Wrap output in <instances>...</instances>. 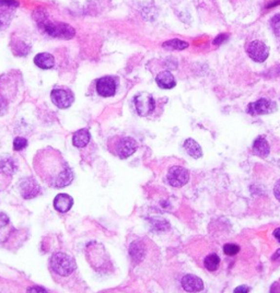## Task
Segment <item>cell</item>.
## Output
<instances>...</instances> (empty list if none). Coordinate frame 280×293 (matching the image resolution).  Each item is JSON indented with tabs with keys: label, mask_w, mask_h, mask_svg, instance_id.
<instances>
[{
	"label": "cell",
	"mask_w": 280,
	"mask_h": 293,
	"mask_svg": "<svg viewBox=\"0 0 280 293\" xmlns=\"http://www.w3.org/2000/svg\"><path fill=\"white\" fill-rule=\"evenodd\" d=\"M35 173L45 185L52 188L68 186L74 181V172L60 151L52 147L39 150L33 157Z\"/></svg>",
	"instance_id": "6da1fadb"
},
{
	"label": "cell",
	"mask_w": 280,
	"mask_h": 293,
	"mask_svg": "<svg viewBox=\"0 0 280 293\" xmlns=\"http://www.w3.org/2000/svg\"><path fill=\"white\" fill-rule=\"evenodd\" d=\"M49 269H51L53 277L57 276V281L60 279L70 278L72 274H75L77 270V264L74 257L62 253V252H57L54 254L49 261Z\"/></svg>",
	"instance_id": "7a4b0ae2"
},
{
	"label": "cell",
	"mask_w": 280,
	"mask_h": 293,
	"mask_svg": "<svg viewBox=\"0 0 280 293\" xmlns=\"http://www.w3.org/2000/svg\"><path fill=\"white\" fill-rule=\"evenodd\" d=\"M138 148V143L132 137L121 136V135H117V136L112 137L108 140L107 149L113 156H119L120 159L124 160L127 159L128 156L134 155L136 152Z\"/></svg>",
	"instance_id": "3957f363"
},
{
	"label": "cell",
	"mask_w": 280,
	"mask_h": 293,
	"mask_svg": "<svg viewBox=\"0 0 280 293\" xmlns=\"http://www.w3.org/2000/svg\"><path fill=\"white\" fill-rule=\"evenodd\" d=\"M18 87L13 80L4 77V80H0V116H3L9 110L11 103L18 96Z\"/></svg>",
	"instance_id": "277c9868"
},
{
	"label": "cell",
	"mask_w": 280,
	"mask_h": 293,
	"mask_svg": "<svg viewBox=\"0 0 280 293\" xmlns=\"http://www.w3.org/2000/svg\"><path fill=\"white\" fill-rule=\"evenodd\" d=\"M39 24L40 25L46 34L49 37L55 39H70L75 37L76 31L75 29L70 26L69 24L62 23V22H57V23H53V22L47 21V19L42 20L39 19Z\"/></svg>",
	"instance_id": "5b68a950"
},
{
	"label": "cell",
	"mask_w": 280,
	"mask_h": 293,
	"mask_svg": "<svg viewBox=\"0 0 280 293\" xmlns=\"http://www.w3.org/2000/svg\"><path fill=\"white\" fill-rule=\"evenodd\" d=\"M17 169L18 164L15 157L8 155L0 156V188L4 189L8 187Z\"/></svg>",
	"instance_id": "8992f818"
},
{
	"label": "cell",
	"mask_w": 280,
	"mask_h": 293,
	"mask_svg": "<svg viewBox=\"0 0 280 293\" xmlns=\"http://www.w3.org/2000/svg\"><path fill=\"white\" fill-rule=\"evenodd\" d=\"M135 107L139 116H149L151 115L156 109V101L150 93L140 92L135 97Z\"/></svg>",
	"instance_id": "52a82bcc"
},
{
	"label": "cell",
	"mask_w": 280,
	"mask_h": 293,
	"mask_svg": "<svg viewBox=\"0 0 280 293\" xmlns=\"http://www.w3.org/2000/svg\"><path fill=\"white\" fill-rule=\"evenodd\" d=\"M51 98L54 105H56L58 109L65 110L72 105V103L75 101V96L69 89L57 88L52 91Z\"/></svg>",
	"instance_id": "ba28073f"
},
{
	"label": "cell",
	"mask_w": 280,
	"mask_h": 293,
	"mask_svg": "<svg viewBox=\"0 0 280 293\" xmlns=\"http://www.w3.org/2000/svg\"><path fill=\"white\" fill-rule=\"evenodd\" d=\"M246 52L252 60L256 62H263L269 55V47L261 40L255 39L247 45Z\"/></svg>",
	"instance_id": "9c48e42d"
},
{
	"label": "cell",
	"mask_w": 280,
	"mask_h": 293,
	"mask_svg": "<svg viewBox=\"0 0 280 293\" xmlns=\"http://www.w3.org/2000/svg\"><path fill=\"white\" fill-rule=\"evenodd\" d=\"M18 6L17 0H0V31L7 29L10 24Z\"/></svg>",
	"instance_id": "30bf717a"
},
{
	"label": "cell",
	"mask_w": 280,
	"mask_h": 293,
	"mask_svg": "<svg viewBox=\"0 0 280 293\" xmlns=\"http://www.w3.org/2000/svg\"><path fill=\"white\" fill-rule=\"evenodd\" d=\"M277 110L276 103L273 101H269L267 98H260L259 101L248 104L247 113L253 116L256 115H266L274 113Z\"/></svg>",
	"instance_id": "8fae6325"
},
{
	"label": "cell",
	"mask_w": 280,
	"mask_h": 293,
	"mask_svg": "<svg viewBox=\"0 0 280 293\" xmlns=\"http://www.w3.org/2000/svg\"><path fill=\"white\" fill-rule=\"evenodd\" d=\"M168 182L173 187H182L188 183L189 173L183 166H173L168 172Z\"/></svg>",
	"instance_id": "7c38bea8"
},
{
	"label": "cell",
	"mask_w": 280,
	"mask_h": 293,
	"mask_svg": "<svg viewBox=\"0 0 280 293\" xmlns=\"http://www.w3.org/2000/svg\"><path fill=\"white\" fill-rule=\"evenodd\" d=\"M20 194L24 199H33L40 194V187L39 183L32 177H25L22 179L19 185Z\"/></svg>",
	"instance_id": "4fadbf2b"
},
{
	"label": "cell",
	"mask_w": 280,
	"mask_h": 293,
	"mask_svg": "<svg viewBox=\"0 0 280 293\" xmlns=\"http://www.w3.org/2000/svg\"><path fill=\"white\" fill-rule=\"evenodd\" d=\"M97 91L103 98L114 97L116 92V82L112 77H102L97 81Z\"/></svg>",
	"instance_id": "5bb4252c"
},
{
	"label": "cell",
	"mask_w": 280,
	"mask_h": 293,
	"mask_svg": "<svg viewBox=\"0 0 280 293\" xmlns=\"http://www.w3.org/2000/svg\"><path fill=\"white\" fill-rule=\"evenodd\" d=\"M182 287L186 292H200L204 289V282L195 274H185L182 278Z\"/></svg>",
	"instance_id": "9a60e30c"
},
{
	"label": "cell",
	"mask_w": 280,
	"mask_h": 293,
	"mask_svg": "<svg viewBox=\"0 0 280 293\" xmlns=\"http://www.w3.org/2000/svg\"><path fill=\"white\" fill-rule=\"evenodd\" d=\"M72 206H74V198L68 194H60L54 199V208L60 214L68 213Z\"/></svg>",
	"instance_id": "2e32d148"
},
{
	"label": "cell",
	"mask_w": 280,
	"mask_h": 293,
	"mask_svg": "<svg viewBox=\"0 0 280 293\" xmlns=\"http://www.w3.org/2000/svg\"><path fill=\"white\" fill-rule=\"evenodd\" d=\"M156 82L161 89H164V90L173 89L176 85L174 76L168 70L161 71V73L158 74V76L156 77Z\"/></svg>",
	"instance_id": "e0dca14e"
},
{
	"label": "cell",
	"mask_w": 280,
	"mask_h": 293,
	"mask_svg": "<svg viewBox=\"0 0 280 293\" xmlns=\"http://www.w3.org/2000/svg\"><path fill=\"white\" fill-rule=\"evenodd\" d=\"M34 64L40 69H51L55 65V58L49 53H40L34 57Z\"/></svg>",
	"instance_id": "ac0fdd59"
},
{
	"label": "cell",
	"mask_w": 280,
	"mask_h": 293,
	"mask_svg": "<svg viewBox=\"0 0 280 293\" xmlns=\"http://www.w3.org/2000/svg\"><path fill=\"white\" fill-rule=\"evenodd\" d=\"M270 152V147L268 145L267 140L264 137L260 136L256 138V140L253 143V153L260 157H266L268 156Z\"/></svg>",
	"instance_id": "d6986e66"
},
{
	"label": "cell",
	"mask_w": 280,
	"mask_h": 293,
	"mask_svg": "<svg viewBox=\"0 0 280 293\" xmlns=\"http://www.w3.org/2000/svg\"><path fill=\"white\" fill-rule=\"evenodd\" d=\"M91 140V135L88 129H79L74 134L72 137V143L77 148H83L88 145Z\"/></svg>",
	"instance_id": "ffe728a7"
},
{
	"label": "cell",
	"mask_w": 280,
	"mask_h": 293,
	"mask_svg": "<svg viewBox=\"0 0 280 293\" xmlns=\"http://www.w3.org/2000/svg\"><path fill=\"white\" fill-rule=\"evenodd\" d=\"M184 149L186 150L187 155L191 156L194 159H200L202 156V150L200 143L196 142L194 139L188 138L184 142Z\"/></svg>",
	"instance_id": "44dd1931"
},
{
	"label": "cell",
	"mask_w": 280,
	"mask_h": 293,
	"mask_svg": "<svg viewBox=\"0 0 280 293\" xmlns=\"http://www.w3.org/2000/svg\"><path fill=\"white\" fill-rule=\"evenodd\" d=\"M220 265V257L216 253L208 255L204 260V266L208 272H216L219 268Z\"/></svg>",
	"instance_id": "7402d4cb"
},
{
	"label": "cell",
	"mask_w": 280,
	"mask_h": 293,
	"mask_svg": "<svg viewBox=\"0 0 280 293\" xmlns=\"http://www.w3.org/2000/svg\"><path fill=\"white\" fill-rule=\"evenodd\" d=\"M163 47L168 48V49H176V51H182V49H185L188 47V44L186 42H184V40L180 39H171L168 40V42L163 43Z\"/></svg>",
	"instance_id": "603a6c76"
},
{
	"label": "cell",
	"mask_w": 280,
	"mask_h": 293,
	"mask_svg": "<svg viewBox=\"0 0 280 293\" xmlns=\"http://www.w3.org/2000/svg\"><path fill=\"white\" fill-rule=\"evenodd\" d=\"M28 146V140L25 138L22 137H17L15 140H13V150L15 151H21L23 149L26 148Z\"/></svg>",
	"instance_id": "cb8c5ba5"
},
{
	"label": "cell",
	"mask_w": 280,
	"mask_h": 293,
	"mask_svg": "<svg viewBox=\"0 0 280 293\" xmlns=\"http://www.w3.org/2000/svg\"><path fill=\"white\" fill-rule=\"evenodd\" d=\"M272 28L275 35H276V38L280 40V15L274 16L272 19Z\"/></svg>",
	"instance_id": "d4e9b609"
},
{
	"label": "cell",
	"mask_w": 280,
	"mask_h": 293,
	"mask_svg": "<svg viewBox=\"0 0 280 293\" xmlns=\"http://www.w3.org/2000/svg\"><path fill=\"white\" fill-rule=\"evenodd\" d=\"M223 252L225 255L228 256H234L240 252V246L237 244H225L223 246Z\"/></svg>",
	"instance_id": "484cf974"
},
{
	"label": "cell",
	"mask_w": 280,
	"mask_h": 293,
	"mask_svg": "<svg viewBox=\"0 0 280 293\" xmlns=\"http://www.w3.org/2000/svg\"><path fill=\"white\" fill-rule=\"evenodd\" d=\"M274 194H275V196H276L277 200L280 201V179H278V181L276 182V184H275Z\"/></svg>",
	"instance_id": "4316f807"
},
{
	"label": "cell",
	"mask_w": 280,
	"mask_h": 293,
	"mask_svg": "<svg viewBox=\"0 0 280 293\" xmlns=\"http://www.w3.org/2000/svg\"><path fill=\"white\" fill-rule=\"evenodd\" d=\"M248 291H250V288L245 287V286L238 287V288H236V290H234V292L236 293H244V292H248Z\"/></svg>",
	"instance_id": "83f0119b"
},
{
	"label": "cell",
	"mask_w": 280,
	"mask_h": 293,
	"mask_svg": "<svg viewBox=\"0 0 280 293\" xmlns=\"http://www.w3.org/2000/svg\"><path fill=\"white\" fill-rule=\"evenodd\" d=\"M272 260L273 261H280V249L275 253L272 257Z\"/></svg>",
	"instance_id": "f1b7e54d"
},
{
	"label": "cell",
	"mask_w": 280,
	"mask_h": 293,
	"mask_svg": "<svg viewBox=\"0 0 280 293\" xmlns=\"http://www.w3.org/2000/svg\"><path fill=\"white\" fill-rule=\"evenodd\" d=\"M274 236H275V238H276V240L280 243V228H278V229H276L274 231Z\"/></svg>",
	"instance_id": "f546056e"
},
{
	"label": "cell",
	"mask_w": 280,
	"mask_h": 293,
	"mask_svg": "<svg viewBox=\"0 0 280 293\" xmlns=\"http://www.w3.org/2000/svg\"><path fill=\"white\" fill-rule=\"evenodd\" d=\"M0 229H1V228H0Z\"/></svg>",
	"instance_id": "4dcf8cb0"
}]
</instances>
